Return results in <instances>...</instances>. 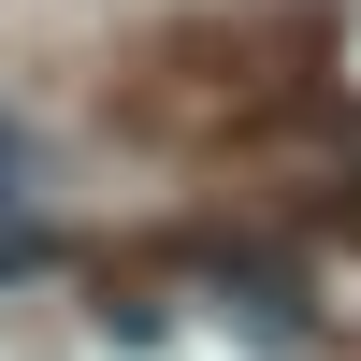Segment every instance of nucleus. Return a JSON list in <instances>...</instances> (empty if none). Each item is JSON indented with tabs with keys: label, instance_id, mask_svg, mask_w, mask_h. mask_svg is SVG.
Here are the masks:
<instances>
[]
</instances>
